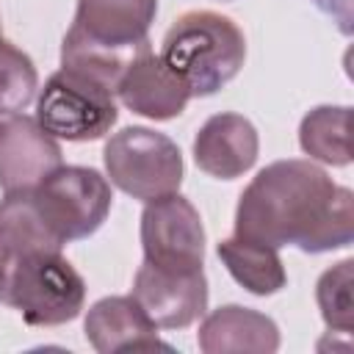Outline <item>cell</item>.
I'll return each mask as SVG.
<instances>
[{
    "label": "cell",
    "mask_w": 354,
    "mask_h": 354,
    "mask_svg": "<svg viewBox=\"0 0 354 354\" xmlns=\"http://www.w3.org/2000/svg\"><path fill=\"white\" fill-rule=\"evenodd\" d=\"M158 329H185L207 310L205 271H169L141 263L130 293Z\"/></svg>",
    "instance_id": "obj_9"
},
{
    "label": "cell",
    "mask_w": 354,
    "mask_h": 354,
    "mask_svg": "<svg viewBox=\"0 0 354 354\" xmlns=\"http://www.w3.org/2000/svg\"><path fill=\"white\" fill-rule=\"evenodd\" d=\"M86 304V282L61 252H33L19 260L8 307L30 326H61L75 321Z\"/></svg>",
    "instance_id": "obj_6"
},
{
    "label": "cell",
    "mask_w": 354,
    "mask_h": 354,
    "mask_svg": "<svg viewBox=\"0 0 354 354\" xmlns=\"http://www.w3.org/2000/svg\"><path fill=\"white\" fill-rule=\"evenodd\" d=\"M39 88V72L28 53L0 36V116L22 113Z\"/></svg>",
    "instance_id": "obj_17"
},
{
    "label": "cell",
    "mask_w": 354,
    "mask_h": 354,
    "mask_svg": "<svg viewBox=\"0 0 354 354\" xmlns=\"http://www.w3.org/2000/svg\"><path fill=\"white\" fill-rule=\"evenodd\" d=\"M318 6V11H324L326 17H332V22L340 28L343 36L351 33V22H354V0H313Z\"/></svg>",
    "instance_id": "obj_20"
},
{
    "label": "cell",
    "mask_w": 354,
    "mask_h": 354,
    "mask_svg": "<svg viewBox=\"0 0 354 354\" xmlns=\"http://www.w3.org/2000/svg\"><path fill=\"white\" fill-rule=\"evenodd\" d=\"M351 285H354V260L351 257H346L337 266L326 268L318 277V285H315V301H318L324 324L329 329H335V332H343V335H348L351 326H354V293H351Z\"/></svg>",
    "instance_id": "obj_18"
},
{
    "label": "cell",
    "mask_w": 354,
    "mask_h": 354,
    "mask_svg": "<svg viewBox=\"0 0 354 354\" xmlns=\"http://www.w3.org/2000/svg\"><path fill=\"white\" fill-rule=\"evenodd\" d=\"M218 260L230 271V277L254 296H271L285 288L288 274L274 246L260 243L254 238L232 235L218 243Z\"/></svg>",
    "instance_id": "obj_15"
},
{
    "label": "cell",
    "mask_w": 354,
    "mask_h": 354,
    "mask_svg": "<svg viewBox=\"0 0 354 354\" xmlns=\"http://www.w3.org/2000/svg\"><path fill=\"white\" fill-rule=\"evenodd\" d=\"M113 94L119 97V102L124 108H130L138 116L155 119V122L180 116L191 100L188 86L166 66V61L160 55L152 53V47L144 50L124 69Z\"/></svg>",
    "instance_id": "obj_11"
},
{
    "label": "cell",
    "mask_w": 354,
    "mask_h": 354,
    "mask_svg": "<svg viewBox=\"0 0 354 354\" xmlns=\"http://www.w3.org/2000/svg\"><path fill=\"white\" fill-rule=\"evenodd\" d=\"M0 36H3V22H0Z\"/></svg>",
    "instance_id": "obj_21"
},
{
    "label": "cell",
    "mask_w": 354,
    "mask_h": 354,
    "mask_svg": "<svg viewBox=\"0 0 354 354\" xmlns=\"http://www.w3.org/2000/svg\"><path fill=\"white\" fill-rule=\"evenodd\" d=\"M158 55L188 86L191 97H210L241 72L246 39L230 17L199 8L171 22Z\"/></svg>",
    "instance_id": "obj_2"
},
{
    "label": "cell",
    "mask_w": 354,
    "mask_h": 354,
    "mask_svg": "<svg viewBox=\"0 0 354 354\" xmlns=\"http://www.w3.org/2000/svg\"><path fill=\"white\" fill-rule=\"evenodd\" d=\"M25 254H19L14 246H8L3 238H0V304H8V290H11V279H14V271L19 266Z\"/></svg>",
    "instance_id": "obj_19"
},
{
    "label": "cell",
    "mask_w": 354,
    "mask_h": 354,
    "mask_svg": "<svg viewBox=\"0 0 354 354\" xmlns=\"http://www.w3.org/2000/svg\"><path fill=\"white\" fill-rule=\"evenodd\" d=\"M158 0H77L72 39L124 61L149 50V25L155 22Z\"/></svg>",
    "instance_id": "obj_8"
},
{
    "label": "cell",
    "mask_w": 354,
    "mask_h": 354,
    "mask_svg": "<svg viewBox=\"0 0 354 354\" xmlns=\"http://www.w3.org/2000/svg\"><path fill=\"white\" fill-rule=\"evenodd\" d=\"M260 152L254 124L241 113H213L194 138L196 166L216 180H235L246 174Z\"/></svg>",
    "instance_id": "obj_12"
},
{
    "label": "cell",
    "mask_w": 354,
    "mask_h": 354,
    "mask_svg": "<svg viewBox=\"0 0 354 354\" xmlns=\"http://www.w3.org/2000/svg\"><path fill=\"white\" fill-rule=\"evenodd\" d=\"M33 202L61 243L94 235L111 213V183L88 166H58L33 191Z\"/></svg>",
    "instance_id": "obj_5"
},
{
    "label": "cell",
    "mask_w": 354,
    "mask_h": 354,
    "mask_svg": "<svg viewBox=\"0 0 354 354\" xmlns=\"http://www.w3.org/2000/svg\"><path fill=\"white\" fill-rule=\"evenodd\" d=\"M64 166L61 144L25 113L0 119V188L33 191L44 177Z\"/></svg>",
    "instance_id": "obj_10"
},
{
    "label": "cell",
    "mask_w": 354,
    "mask_h": 354,
    "mask_svg": "<svg viewBox=\"0 0 354 354\" xmlns=\"http://www.w3.org/2000/svg\"><path fill=\"white\" fill-rule=\"evenodd\" d=\"M86 340L100 354L141 351V348H171L158 337V326L138 307L133 296H105L94 301L83 324Z\"/></svg>",
    "instance_id": "obj_13"
},
{
    "label": "cell",
    "mask_w": 354,
    "mask_h": 354,
    "mask_svg": "<svg viewBox=\"0 0 354 354\" xmlns=\"http://www.w3.org/2000/svg\"><path fill=\"white\" fill-rule=\"evenodd\" d=\"M0 119H3V116H0Z\"/></svg>",
    "instance_id": "obj_22"
},
{
    "label": "cell",
    "mask_w": 354,
    "mask_h": 354,
    "mask_svg": "<svg viewBox=\"0 0 354 354\" xmlns=\"http://www.w3.org/2000/svg\"><path fill=\"white\" fill-rule=\"evenodd\" d=\"M348 122H351L348 105H318L307 111L299 124L301 149L326 166H348L351 163Z\"/></svg>",
    "instance_id": "obj_16"
},
{
    "label": "cell",
    "mask_w": 354,
    "mask_h": 354,
    "mask_svg": "<svg viewBox=\"0 0 354 354\" xmlns=\"http://www.w3.org/2000/svg\"><path fill=\"white\" fill-rule=\"evenodd\" d=\"M235 235L310 254L343 249L354 241V194L313 160H274L243 188Z\"/></svg>",
    "instance_id": "obj_1"
},
{
    "label": "cell",
    "mask_w": 354,
    "mask_h": 354,
    "mask_svg": "<svg viewBox=\"0 0 354 354\" xmlns=\"http://www.w3.org/2000/svg\"><path fill=\"white\" fill-rule=\"evenodd\" d=\"M196 343L205 354H274L279 348V326L260 310L224 304L205 315Z\"/></svg>",
    "instance_id": "obj_14"
},
{
    "label": "cell",
    "mask_w": 354,
    "mask_h": 354,
    "mask_svg": "<svg viewBox=\"0 0 354 354\" xmlns=\"http://www.w3.org/2000/svg\"><path fill=\"white\" fill-rule=\"evenodd\" d=\"M102 163L108 183L133 199L152 202L174 194L183 183L180 147L149 127H122L105 141Z\"/></svg>",
    "instance_id": "obj_3"
},
{
    "label": "cell",
    "mask_w": 354,
    "mask_h": 354,
    "mask_svg": "<svg viewBox=\"0 0 354 354\" xmlns=\"http://www.w3.org/2000/svg\"><path fill=\"white\" fill-rule=\"evenodd\" d=\"M116 119L113 88L66 66L47 77L36 100V122L64 141H97L111 133Z\"/></svg>",
    "instance_id": "obj_4"
},
{
    "label": "cell",
    "mask_w": 354,
    "mask_h": 354,
    "mask_svg": "<svg viewBox=\"0 0 354 354\" xmlns=\"http://www.w3.org/2000/svg\"><path fill=\"white\" fill-rule=\"evenodd\" d=\"M144 260L169 271H199L205 263V227L199 210L174 194L147 202L141 213Z\"/></svg>",
    "instance_id": "obj_7"
}]
</instances>
